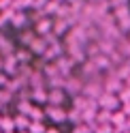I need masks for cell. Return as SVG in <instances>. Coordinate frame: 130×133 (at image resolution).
I'll return each mask as SVG.
<instances>
[{
    "label": "cell",
    "instance_id": "7402d4cb",
    "mask_svg": "<svg viewBox=\"0 0 130 133\" xmlns=\"http://www.w3.org/2000/svg\"><path fill=\"white\" fill-rule=\"evenodd\" d=\"M68 2H77V0H68Z\"/></svg>",
    "mask_w": 130,
    "mask_h": 133
},
{
    "label": "cell",
    "instance_id": "6da1fadb",
    "mask_svg": "<svg viewBox=\"0 0 130 133\" xmlns=\"http://www.w3.org/2000/svg\"><path fill=\"white\" fill-rule=\"evenodd\" d=\"M47 116H49L53 122H62V120L68 118V114H64L62 107H55V105H49V107H47Z\"/></svg>",
    "mask_w": 130,
    "mask_h": 133
},
{
    "label": "cell",
    "instance_id": "e0dca14e",
    "mask_svg": "<svg viewBox=\"0 0 130 133\" xmlns=\"http://www.w3.org/2000/svg\"><path fill=\"white\" fill-rule=\"evenodd\" d=\"M11 0H0V9H4V6H6V9H11Z\"/></svg>",
    "mask_w": 130,
    "mask_h": 133
},
{
    "label": "cell",
    "instance_id": "4fadbf2b",
    "mask_svg": "<svg viewBox=\"0 0 130 133\" xmlns=\"http://www.w3.org/2000/svg\"><path fill=\"white\" fill-rule=\"evenodd\" d=\"M23 22H26V15L23 13H15L13 15V26H21Z\"/></svg>",
    "mask_w": 130,
    "mask_h": 133
},
{
    "label": "cell",
    "instance_id": "5b68a950",
    "mask_svg": "<svg viewBox=\"0 0 130 133\" xmlns=\"http://www.w3.org/2000/svg\"><path fill=\"white\" fill-rule=\"evenodd\" d=\"M81 86H83V82H81L79 77H68V79H66V84H64V88H66L68 92H79Z\"/></svg>",
    "mask_w": 130,
    "mask_h": 133
},
{
    "label": "cell",
    "instance_id": "8992f818",
    "mask_svg": "<svg viewBox=\"0 0 130 133\" xmlns=\"http://www.w3.org/2000/svg\"><path fill=\"white\" fill-rule=\"evenodd\" d=\"M51 28H53V24H51L49 19H40V22H36V32H38L40 37H47Z\"/></svg>",
    "mask_w": 130,
    "mask_h": 133
},
{
    "label": "cell",
    "instance_id": "44dd1931",
    "mask_svg": "<svg viewBox=\"0 0 130 133\" xmlns=\"http://www.w3.org/2000/svg\"><path fill=\"white\" fill-rule=\"evenodd\" d=\"M53 2H58V4H60V2H62V0H53Z\"/></svg>",
    "mask_w": 130,
    "mask_h": 133
},
{
    "label": "cell",
    "instance_id": "ac0fdd59",
    "mask_svg": "<svg viewBox=\"0 0 130 133\" xmlns=\"http://www.w3.org/2000/svg\"><path fill=\"white\" fill-rule=\"evenodd\" d=\"M47 133H60L58 129H47Z\"/></svg>",
    "mask_w": 130,
    "mask_h": 133
},
{
    "label": "cell",
    "instance_id": "603a6c76",
    "mask_svg": "<svg viewBox=\"0 0 130 133\" xmlns=\"http://www.w3.org/2000/svg\"><path fill=\"white\" fill-rule=\"evenodd\" d=\"M128 133H130V131H128Z\"/></svg>",
    "mask_w": 130,
    "mask_h": 133
},
{
    "label": "cell",
    "instance_id": "7a4b0ae2",
    "mask_svg": "<svg viewBox=\"0 0 130 133\" xmlns=\"http://www.w3.org/2000/svg\"><path fill=\"white\" fill-rule=\"evenodd\" d=\"M98 105H102V110H113V107H115L117 105V99L115 97H113L111 92H107V95H100L98 97Z\"/></svg>",
    "mask_w": 130,
    "mask_h": 133
},
{
    "label": "cell",
    "instance_id": "2e32d148",
    "mask_svg": "<svg viewBox=\"0 0 130 133\" xmlns=\"http://www.w3.org/2000/svg\"><path fill=\"white\" fill-rule=\"evenodd\" d=\"M0 124H2V129H6V131H11V129H13V124H15V122H13V120H9V118H6V120L2 118V122H0Z\"/></svg>",
    "mask_w": 130,
    "mask_h": 133
},
{
    "label": "cell",
    "instance_id": "9a60e30c",
    "mask_svg": "<svg viewBox=\"0 0 130 133\" xmlns=\"http://www.w3.org/2000/svg\"><path fill=\"white\" fill-rule=\"evenodd\" d=\"M28 118H23V116H17V118H15V127H28Z\"/></svg>",
    "mask_w": 130,
    "mask_h": 133
},
{
    "label": "cell",
    "instance_id": "ffe728a7",
    "mask_svg": "<svg viewBox=\"0 0 130 133\" xmlns=\"http://www.w3.org/2000/svg\"><path fill=\"white\" fill-rule=\"evenodd\" d=\"M124 110H126V112H130V103H128V105H126V107H124Z\"/></svg>",
    "mask_w": 130,
    "mask_h": 133
},
{
    "label": "cell",
    "instance_id": "52a82bcc",
    "mask_svg": "<svg viewBox=\"0 0 130 133\" xmlns=\"http://www.w3.org/2000/svg\"><path fill=\"white\" fill-rule=\"evenodd\" d=\"M66 28H68V22H66V19H58V22L53 24V35L60 37V35H64V32H66Z\"/></svg>",
    "mask_w": 130,
    "mask_h": 133
},
{
    "label": "cell",
    "instance_id": "d6986e66",
    "mask_svg": "<svg viewBox=\"0 0 130 133\" xmlns=\"http://www.w3.org/2000/svg\"><path fill=\"white\" fill-rule=\"evenodd\" d=\"M0 71H4V62H2V58H0Z\"/></svg>",
    "mask_w": 130,
    "mask_h": 133
},
{
    "label": "cell",
    "instance_id": "30bf717a",
    "mask_svg": "<svg viewBox=\"0 0 130 133\" xmlns=\"http://www.w3.org/2000/svg\"><path fill=\"white\" fill-rule=\"evenodd\" d=\"M72 133H94V131L90 129V124H83V122H81V124H77V127H75V131H72Z\"/></svg>",
    "mask_w": 130,
    "mask_h": 133
},
{
    "label": "cell",
    "instance_id": "5bb4252c",
    "mask_svg": "<svg viewBox=\"0 0 130 133\" xmlns=\"http://www.w3.org/2000/svg\"><path fill=\"white\" fill-rule=\"evenodd\" d=\"M30 116H32V118H34V120H43V110H36V107H32V112H30Z\"/></svg>",
    "mask_w": 130,
    "mask_h": 133
},
{
    "label": "cell",
    "instance_id": "277c9868",
    "mask_svg": "<svg viewBox=\"0 0 130 133\" xmlns=\"http://www.w3.org/2000/svg\"><path fill=\"white\" fill-rule=\"evenodd\" d=\"M30 49H32L34 54H45L47 49H49V45H47V39H45V37L34 39V41H32V45H30Z\"/></svg>",
    "mask_w": 130,
    "mask_h": 133
},
{
    "label": "cell",
    "instance_id": "8fae6325",
    "mask_svg": "<svg viewBox=\"0 0 130 133\" xmlns=\"http://www.w3.org/2000/svg\"><path fill=\"white\" fill-rule=\"evenodd\" d=\"M30 131H32V133H47V129H45L40 122H32V124H30Z\"/></svg>",
    "mask_w": 130,
    "mask_h": 133
},
{
    "label": "cell",
    "instance_id": "9c48e42d",
    "mask_svg": "<svg viewBox=\"0 0 130 133\" xmlns=\"http://www.w3.org/2000/svg\"><path fill=\"white\" fill-rule=\"evenodd\" d=\"M113 131H115V127H113V124H98L94 133H113Z\"/></svg>",
    "mask_w": 130,
    "mask_h": 133
},
{
    "label": "cell",
    "instance_id": "ba28073f",
    "mask_svg": "<svg viewBox=\"0 0 130 133\" xmlns=\"http://www.w3.org/2000/svg\"><path fill=\"white\" fill-rule=\"evenodd\" d=\"M32 99H34V101H40V103H43V101H47V99H49V92H45V90H32Z\"/></svg>",
    "mask_w": 130,
    "mask_h": 133
},
{
    "label": "cell",
    "instance_id": "7c38bea8",
    "mask_svg": "<svg viewBox=\"0 0 130 133\" xmlns=\"http://www.w3.org/2000/svg\"><path fill=\"white\" fill-rule=\"evenodd\" d=\"M15 58H17V60H19L21 64H28V60H30V54H28V52H17V54H15Z\"/></svg>",
    "mask_w": 130,
    "mask_h": 133
},
{
    "label": "cell",
    "instance_id": "3957f363",
    "mask_svg": "<svg viewBox=\"0 0 130 133\" xmlns=\"http://www.w3.org/2000/svg\"><path fill=\"white\" fill-rule=\"evenodd\" d=\"M51 105H55V107H60L62 105V101H64V90L62 88H51L49 90V99H47Z\"/></svg>",
    "mask_w": 130,
    "mask_h": 133
}]
</instances>
